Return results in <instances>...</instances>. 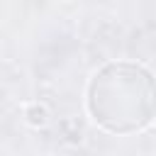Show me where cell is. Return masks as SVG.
<instances>
[{
    "label": "cell",
    "instance_id": "1",
    "mask_svg": "<svg viewBox=\"0 0 156 156\" xmlns=\"http://www.w3.org/2000/svg\"><path fill=\"white\" fill-rule=\"evenodd\" d=\"M85 110L107 134L141 132L156 119V76L136 61H110L90 76Z\"/></svg>",
    "mask_w": 156,
    "mask_h": 156
},
{
    "label": "cell",
    "instance_id": "2",
    "mask_svg": "<svg viewBox=\"0 0 156 156\" xmlns=\"http://www.w3.org/2000/svg\"><path fill=\"white\" fill-rule=\"evenodd\" d=\"M49 119H51V112H49V107L46 105H41V102H29V105H24V122L29 124V127H46L49 124Z\"/></svg>",
    "mask_w": 156,
    "mask_h": 156
}]
</instances>
